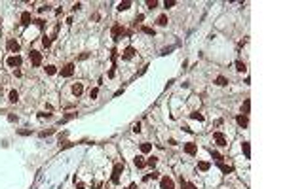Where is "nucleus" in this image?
<instances>
[{
    "label": "nucleus",
    "mask_w": 285,
    "mask_h": 189,
    "mask_svg": "<svg viewBox=\"0 0 285 189\" xmlns=\"http://www.w3.org/2000/svg\"><path fill=\"white\" fill-rule=\"evenodd\" d=\"M122 170H124V163H116L114 170H112V176H110L112 183H120V174H122Z\"/></svg>",
    "instance_id": "f257e3e1"
},
{
    "label": "nucleus",
    "mask_w": 285,
    "mask_h": 189,
    "mask_svg": "<svg viewBox=\"0 0 285 189\" xmlns=\"http://www.w3.org/2000/svg\"><path fill=\"white\" fill-rule=\"evenodd\" d=\"M8 66L10 68H17V66H21V57H19V55H11V57H8Z\"/></svg>",
    "instance_id": "f03ea898"
},
{
    "label": "nucleus",
    "mask_w": 285,
    "mask_h": 189,
    "mask_svg": "<svg viewBox=\"0 0 285 189\" xmlns=\"http://www.w3.org/2000/svg\"><path fill=\"white\" fill-rule=\"evenodd\" d=\"M72 74H74V64H72V63L65 64V66L61 68V76H63V78H70Z\"/></svg>",
    "instance_id": "7ed1b4c3"
},
{
    "label": "nucleus",
    "mask_w": 285,
    "mask_h": 189,
    "mask_svg": "<svg viewBox=\"0 0 285 189\" xmlns=\"http://www.w3.org/2000/svg\"><path fill=\"white\" fill-rule=\"evenodd\" d=\"M160 187H162V189H175V183H173V180H171V178H167V176H166V178L160 180Z\"/></svg>",
    "instance_id": "20e7f679"
},
{
    "label": "nucleus",
    "mask_w": 285,
    "mask_h": 189,
    "mask_svg": "<svg viewBox=\"0 0 285 189\" xmlns=\"http://www.w3.org/2000/svg\"><path fill=\"white\" fill-rule=\"evenodd\" d=\"M196 151H198V146H196L194 142H186V144H184V153H188V155H194Z\"/></svg>",
    "instance_id": "39448f33"
},
{
    "label": "nucleus",
    "mask_w": 285,
    "mask_h": 189,
    "mask_svg": "<svg viewBox=\"0 0 285 189\" xmlns=\"http://www.w3.org/2000/svg\"><path fill=\"white\" fill-rule=\"evenodd\" d=\"M31 61H33L34 66H38V64L42 63V53H40V51H31Z\"/></svg>",
    "instance_id": "423d86ee"
},
{
    "label": "nucleus",
    "mask_w": 285,
    "mask_h": 189,
    "mask_svg": "<svg viewBox=\"0 0 285 189\" xmlns=\"http://www.w3.org/2000/svg\"><path fill=\"white\" fill-rule=\"evenodd\" d=\"M110 34H112V38H114V40H118L120 36L124 34V29L120 25H114V27H112V30H110Z\"/></svg>",
    "instance_id": "0eeeda50"
},
{
    "label": "nucleus",
    "mask_w": 285,
    "mask_h": 189,
    "mask_svg": "<svg viewBox=\"0 0 285 189\" xmlns=\"http://www.w3.org/2000/svg\"><path fill=\"white\" fill-rule=\"evenodd\" d=\"M133 164H135L137 168H144V167H146V159H144L143 155H137V157L133 159Z\"/></svg>",
    "instance_id": "6e6552de"
},
{
    "label": "nucleus",
    "mask_w": 285,
    "mask_h": 189,
    "mask_svg": "<svg viewBox=\"0 0 285 189\" xmlns=\"http://www.w3.org/2000/svg\"><path fill=\"white\" fill-rule=\"evenodd\" d=\"M8 49H10L11 53H19L21 47H19V44L15 42V40H8Z\"/></svg>",
    "instance_id": "1a4fd4ad"
},
{
    "label": "nucleus",
    "mask_w": 285,
    "mask_h": 189,
    "mask_svg": "<svg viewBox=\"0 0 285 189\" xmlns=\"http://www.w3.org/2000/svg\"><path fill=\"white\" fill-rule=\"evenodd\" d=\"M213 138L217 140V144H219V146H220V148H224V146H228V144H226V138H224V136H222V134H220V132H215V134H213Z\"/></svg>",
    "instance_id": "9d476101"
},
{
    "label": "nucleus",
    "mask_w": 285,
    "mask_h": 189,
    "mask_svg": "<svg viewBox=\"0 0 285 189\" xmlns=\"http://www.w3.org/2000/svg\"><path fill=\"white\" fill-rule=\"evenodd\" d=\"M82 93H84V85H82V83H74V85H72V95L80 96Z\"/></svg>",
    "instance_id": "9b49d317"
},
{
    "label": "nucleus",
    "mask_w": 285,
    "mask_h": 189,
    "mask_svg": "<svg viewBox=\"0 0 285 189\" xmlns=\"http://www.w3.org/2000/svg\"><path fill=\"white\" fill-rule=\"evenodd\" d=\"M236 121H238V125L243 127V129L249 125V119H247V115H238V117H236Z\"/></svg>",
    "instance_id": "f8f14e48"
},
{
    "label": "nucleus",
    "mask_w": 285,
    "mask_h": 189,
    "mask_svg": "<svg viewBox=\"0 0 285 189\" xmlns=\"http://www.w3.org/2000/svg\"><path fill=\"white\" fill-rule=\"evenodd\" d=\"M31 11H23L21 13V25H31Z\"/></svg>",
    "instance_id": "ddd939ff"
},
{
    "label": "nucleus",
    "mask_w": 285,
    "mask_h": 189,
    "mask_svg": "<svg viewBox=\"0 0 285 189\" xmlns=\"http://www.w3.org/2000/svg\"><path fill=\"white\" fill-rule=\"evenodd\" d=\"M133 55H135V47H126V49H124V53H122V57L124 59H131V57H133Z\"/></svg>",
    "instance_id": "4468645a"
},
{
    "label": "nucleus",
    "mask_w": 285,
    "mask_h": 189,
    "mask_svg": "<svg viewBox=\"0 0 285 189\" xmlns=\"http://www.w3.org/2000/svg\"><path fill=\"white\" fill-rule=\"evenodd\" d=\"M242 151L245 153V157H247V159L251 157V146H249V142H243V144H242Z\"/></svg>",
    "instance_id": "2eb2a0df"
},
{
    "label": "nucleus",
    "mask_w": 285,
    "mask_h": 189,
    "mask_svg": "<svg viewBox=\"0 0 285 189\" xmlns=\"http://www.w3.org/2000/svg\"><path fill=\"white\" fill-rule=\"evenodd\" d=\"M129 8H131V2H129V0H124V2L118 4V10L120 11H126V10H129Z\"/></svg>",
    "instance_id": "dca6fc26"
},
{
    "label": "nucleus",
    "mask_w": 285,
    "mask_h": 189,
    "mask_svg": "<svg viewBox=\"0 0 285 189\" xmlns=\"http://www.w3.org/2000/svg\"><path fill=\"white\" fill-rule=\"evenodd\" d=\"M249 110H251V100L247 98L245 102L242 104V112H243V115H247V114H249Z\"/></svg>",
    "instance_id": "f3484780"
},
{
    "label": "nucleus",
    "mask_w": 285,
    "mask_h": 189,
    "mask_svg": "<svg viewBox=\"0 0 285 189\" xmlns=\"http://www.w3.org/2000/svg\"><path fill=\"white\" fill-rule=\"evenodd\" d=\"M198 168H200L202 172H207V170L211 168V164L207 163V161H202V163H198Z\"/></svg>",
    "instance_id": "a211bd4d"
},
{
    "label": "nucleus",
    "mask_w": 285,
    "mask_h": 189,
    "mask_svg": "<svg viewBox=\"0 0 285 189\" xmlns=\"http://www.w3.org/2000/svg\"><path fill=\"white\" fill-rule=\"evenodd\" d=\"M219 168L224 172V174H230V172H232V167H228V164H222V161H219Z\"/></svg>",
    "instance_id": "6ab92c4d"
},
{
    "label": "nucleus",
    "mask_w": 285,
    "mask_h": 189,
    "mask_svg": "<svg viewBox=\"0 0 285 189\" xmlns=\"http://www.w3.org/2000/svg\"><path fill=\"white\" fill-rule=\"evenodd\" d=\"M215 83H217V85H220V87H224V85H228V79L224 78V76H219V78L215 79Z\"/></svg>",
    "instance_id": "aec40b11"
},
{
    "label": "nucleus",
    "mask_w": 285,
    "mask_h": 189,
    "mask_svg": "<svg viewBox=\"0 0 285 189\" xmlns=\"http://www.w3.org/2000/svg\"><path fill=\"white\" fill-rule=\"evenodd\" d=\"M150 150H152V144H148V142H143L141 144V151H143V153H148Z\"/></svg>",
    "instance_id": "412c9836"
},
{
    "label": "nucleus",
    "mask_w": 285,
    "mask_h": 189,
    "mask_svg": "<svg viewBox=\"0 0 285 189\" xmlns=\"http://www.w3.org/2000/svg\"><path fill=\"white\" fill-rule=\"evenodd\" d=\"M156 23H158L160 27H166V25H167V15H160V17H158V21H156Z\"/></svg>",
    "instance_id": "4be33fe9"
},
{
    "label": "nucleus",
    "mask_w": 285,
    "mask_h": 189,
    "mask_svg": "<svg viewBox=\"0 0 285 189\" xmlns=\"http://www.w3.org/2000/svg\"><path fill=\"white\" fill-rule=\"evenodd\" d=\"M236 70H238V72H245V70H247V66H245V63H242V61H238V63H236Z\"/></svg>",
    "instance_id": "5701e85b"
},
{
    "label": "nucleus",
    "mask_w": 285,
    "mask_h": 189,
    "mask_svg": "<svg viewBox=\"0 0 285 189\" xmlns=\"http://www.w3.org/2000/svg\"><path fill=\"white\" fill-rule=\"evenodd\" d=\"M19 100V93L17 91H10V102H17Z\"/></svg>",
    "instance_id": "b1692460"
},
{
    "label": "nucleus",
    "mask_w": 285,
    "mask_h": 189,
    "mask_svg": "<svg viewBox=\"0 0 285 189\" xmlns=\"http://www.w3.org/2000/svg\"><path fill=\"white\" fill-rule=\"evenodd\" d=\"M156 163H158V159H156V157H148L146 159V167H150V168L156 167Z\"/></svg>",
    "instance_id": "393cba45"
},
{
    "label": "nucleus",
    "mask_w": 285,
    "mask_h": 189,
    "mask_svg": "<svg viewBox=\"0 0 285 189\" xmlns=\"http://www.w3.org/2000/svg\"><path fill=\"white\" fill-rule=\"evenodd\" d=\"M55 72H57V68L53 66V64H50V66H46V74H50V76H53Z\"/></svg>",
    "instance_id": "a878e982"
},
{
    "label": "nucleus",
    "mask_w": 285,
    "mask_h": 189,
    "mask_svg": "<svg viewBox=\"0 0 285 189\" xmlns=\"http://www.w3.org/2000/svg\"><path fill=\"white\" fill-rule=\"evenodd\" d=\"M190 117H192V119H198V121H203V115H202V114H198V112L190 114Z\"/></svg>",
    "instance_id": "bb28decb"
},
{
    "label": "nucleus",
    "mask_w": 285,
    "mask_h": 189,
    "mask_svg": "<svg viewBox=\"0 0 285 189\" xmlns=\"http://www.w3.org/2000/svg\"><path fill=\"white\" fill-rule=\"evenodd\" d=\"M156 178H158V172H152V174L144 176V182H148V180H156Z\"/></svg>",
    "instance_id": "cd10ccee"
},
{
    "label": "nucleus",
    "mask_w": 285,
    "mask_h": 189,
    "mask_svg": "<svg viewBox=\"0 0 285 189\" xmlns=\"http://www.w3.org/2000/svg\"><path fill=\"white\" fill-rule=\"evenodd\" d=\"M183 189H198V187H196L194 183H186V182L183 180Z\"/></svg>",
    "instance_id": "c85d7f7f"
},
{
    "label": "nucleus",
    "mask_w": 285,
    "mask_h": 189,
    "mask_svg": "<svg viewBox=\"0 0 285 189\" xmlns=\"http://www.w3.org/2000/svg\"><path fill=\"white\" fill-rule=\"evenodd\" d=\"M143 32H144V34H150V36H154V29H150V27H143Z\"/></svg>",
    "instance_id": "c756f323"
},
{
    "label": "nucleus",
    "mask_w": 285,
    "mask_h": 189,
    "mask_svg": "<svg viewBox=\"0 0 285 189\" xmlns=\"http://www.w3.org/2000/svg\"><path fill=\"white\" fill-rule=\"evenodd\" d=\"M97 95H99V89H97V87L90 91V98H97Z\"/></svg>",
    "instance_id": "7c9ffc66"
},
{
    "label": "nucleus",
    "mask_w": 285,
    "mask_h": 189,
    "mask_svg": "<svg viewBox=\"0 0 285 189\" xmlns=\"http://www.w3.org/2000/svg\"><path fill=\"white\" fill-rule=\"evenodd\" d=\"M175 4H177L175 0H166V2H163V6H166V8H173Z\"/></svg>",
    "instance_id": "2f4dec72"
},
{
    "label": "nucleus",
    "mask_w": 285,
    "mask_h": 189,
    "mask_svg": "<svg viewBox=\"0 0 285 189\" xmlns=\"http://www.w3.org/2000/svg\"><path fill=\"white\" fill-rule=\"evenodd\" d=\"M42 44H44L46 47H50V46H51V38H48V36H46V38H42Z\"/></svg>",
    "instance_id": "473e14b6"
},
{
    "label": "nucleus",
    "mask_w": 285,
    "mask_h": 189,
    "mask_svg": "<svg viewBox=\"0 0 285 189\" xmlns=\"http://www.w3.org/2000/svg\"><path fill=\"white\" fill-rule=\"evenodd\" d=\"M211 155H213V159L219 163V161H222V157H220V153H217V151H211Z\"/></svg>",
    "instance_id": "72a5a7b5"
},
{
    "label": "nucleus",
    "mask_w": 285,
    "mask_h": 189,
    "mask_svg": "<svg viewBox=\"0 0 285 189\" xmlns=\"http://www.w3.org/2000/svg\"><path fill=\"white\" fill-rule=\"evenodd\" d=\"M156 4H158L156 0H148V2H146V6H148V8H156Z\"/></svg>",
    "instance_id": "f704fd0d"
},
{
    "label": "nucleus",
    "mask_w": 285,
    "mask_h": 189,
    "mask_svg": "<svg viewBox=\"0 0 285 189\" xmlns=\"http://www.w3.org/2000/svg\"><path fill=\"white\" fill-rule=\"evenodd\" d=\"M133 132H141V125H139V123H137V125L133 127Z\"/></svg>",
    "instance_id": "c9c22d12"
},
{
    "label": "nucleus",
    "mask_w": 285,
    "mask_h": 189,
    "mask_svg": "<svg viewBox=\"0 0 285 189\" xmlns=\"http://www.w3.org/2000/svg\"><path fill=\"white\" fill-rule=\"evenodd\" d=\"M76 189H86V187H84V183H78V185H76Z\"/></svg>",
    "instance_id": "e433bc0d"
},
{
    "label": "nucleus",
    "mask_w": 285,
    "mask_h": 189,
    "mask_svg": "<svg viewBox=\"0 0 285 189\" xmlns=\"http://www.w3.org/2000/svg\"><path fill=\"white\" fill-rule=\"evenodd\" d=\"M126 189H137V185H135V183H131L129 187H126Z\"/></svg>",
    "instance_id": "4c0bfd02"
}]
</instances>
